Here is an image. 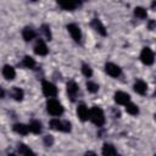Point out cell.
I'll use <instances>...</instances> for the list:
<instances>
[{"mask_svg": "<svg viewBox=\"0 0 156 156\" xmlns=\"http://www.w3.org/2000/svg\"><path fill=\"white\" fill-rule=\"evenodd\" d=\"M89 118L98 127H101V126L105 124V115H104L102 110L100 107H98V106H93L91 107V110L89 111Z\"/></svg>", "mask_w": 156, "mask_h": 156, "instance_id": "6da1fadb", "label": "cell"}, {"mask_svg": "<svg viewBox=\"0 0 156 156\" xmlns=\"http://www.w3.org/2000/svg\"><path fill=\"white\" fill-rule=\"evenodd\" d=\"M46 110L52 116H61L63 113V107H62V105L56 99H49L48 100V102H46Z\"/></svg>", "mask_w": 156, "mask_h": 156, "instance_id": "7a4b0ae2", "label": "cell"}, {"mask_svg": "<svg viewBox=\"0 0 156 156\" xmlns=\"http://www.w3.org/2000/svg\"><path fill=\"white\" fill-rule=\"evenodd\" d=\"M50 127L54 130H58V132H69L71 130V123L68 121H60L58 118H52L50 121Z\"/></svg>", "mask_w": 156, "mask_h": 156, "instance_id": "3957f363", "label": "cell"}, {"mask_svg": "<svg viewBox=\"0 0 156 156\" xmlns=\"http://www.w3.org/2000/svg\"><path fill=\"white\" fill-rule=\"evenodd\" d=\"M140 60L144 65L146 66H150L154 63V60H155V55L152 52V50L150 48H144L140 52Z\"/></svg>", "mask_w": 156, "mask_h": 156, "instance_id": "277c9868", "label": "cell"}, {"mask_svg": "<svg viewBox=\"0 0 156 156\" xmlns=\"http://www.w3.org/2000/svg\"><path fill=\"white\" fill-rule=\"evenodd\" d=\"M41 89H43L44 95L48 96V98H55V96L57 95V88H56L52 83H50V82H48V80H43V83H41Z\"/></svg>", "mask_w": 156, "mask_h": 156, "instance_id": "5b68a950", "label": "cell"}, {"mask_svg": "<svg viewBox=\"0 0 156 156\" xmlns=\"http://www.w3.org/2000/svg\"><path fill=\"white\" fill-rule=\"evenodd\" d=\"M67 30H68V33L71 34V37H72V39L74 41H77V43L80 41V39H82V32H80V29H79V27L77 24H74V23L67 24Z\"/></svg>", "mask_w": 156, "mask_h": 156, "instance_id": "8992f818", "label": "cell"}, {"mask_svg": "<svg viewBox=\"0 0 156 156\" xmlns=\"http://www.w3.org/2000/svg\"><path fill=\"white\" fill-rule=\"evenodd\" d=\"M105 71H106V73H107L108 76H111V77H113V78L119 77L121 73H122L121 68H119L117 65L112 63V62H107V63L105 65Z\"/></svg>", "mask_w": 156, "mask_h": 156, "instance_id": "52a82bcc", "label": "cell"}, {"mask_svg": "<svg viewBox=\"0 0 156 156\" xmlns=\"http://www.w3.org/2000/svg\"><path fill=\"white\" fill-rule=\"evenodd\" d=\"M78 90H79V88H78V85H77L76 82L69 80L67 83V94H68V98L71 99V101H74L76 100V96L78 94Z\"/></svg>", "mask_w": 156, "mask_h": 156, "instance_id": "ba28073f", "label": "cell"}, {"mask_svg": "<svg viewBox=\"0 0 156 156\" xmlns=\"http://www.w3.org/2000/svg\"><path fill=\"white\" fill-rule=\"evenodd\" d=\"M130 100V96L124 91H116L115 93V101L119 105H127Z\"/></svg>", "mask_w": 156, "mask_h": 156, "instance_id": "9c48e42d", "label": "cell"}, {"mask_svg": "<svg viewBox=\"0 0 156 156\" xmlns=\"http://www.w3.org/2000/svg\"><path fill=\"white\" fill-rule=\"evenodd\" d=\"M48 51H49V50H48V46H46V44H45L43 40H38L37 44L34 45V52H35L37 55H39V56L46 55Z\"/></svg>", "mask_w": 156, "mask_h": 156, "instance_id": "30bf717a", "label": "cell"}, {"mask_svg": "<svg viewBox=\"0 0 156 156\" xmlns=\"http://www.w3.org/2000/svg\"><path fill=\"white\" fill-rule=\"evenodd\" d=\"M57 4L62 10H67V11H73L80 5V2H77V1H58Z\"/></svg>", "mask_w": 156, "mask_h": 156, "instance_id": "8fae6325", "label": "cell"}, {"mask_svg": "<svg viewBox=\"0 0 156 156\" xmlns=\"http://www.w3.org/2000/svg\"><path fill=\"white\" fill-rule=\"evenodd\" d=\"M91 27L99 33V34H101L102 37H105L107 33H106V29H105V27H104V24L101 23V21L99 20V18H94L93 21H91Z\"/></svg>", "mask_w": 156, "mask_h": 156, "instance_id": "7c38bea8", "label": "cell"}, {"mask_svg": "<svg viewBox=\"0 0 156 156\" xmlns=\"http://www.w3.org/2000/svg\"><path fill=\"white\" fill-rule=\"evenodd\" d=\"M2 76H4L5 79H7V80H12V79L16 77L15 68H13L12 66H10V65L4 66V68H2Z\"/></svg>", "mask_w": 156, "mask_h": 156, "instance_id": "4fadbf2b", "label": "cell"}, {"mask_svg": "<svg viewBox=\"0 0 156 156\" xmlns=\"http://www.w3.org/2000/svg\"><path fill=\"white\" fill-rule=\"evenodd\" d=\"M77 113H78V117L80 118V121H83V122L89 118V110H88V107H87L84 104L78 105V107H77Z\"/></svg>", "mask_w": 156, "mask_h": 156, "instance_id": "5bb4252c", "label": "cell"}, {"mask_svg": "<svg viewBox=\"0 0 156 156\" xmlns=\"http://www.w3.org/2000/svg\"><path fill=\"white\" fill-rule=\"evenodd\" d=\"M22 37H23V39H24L26 41H30V40H33V39L37 37V33H35V30H34L33 28L26 27V28L22 30Z\"/></svg>", "mask_w": 156, "mask_h": 156, "instance_id": "9a60e30c", "label": "cell"}, {"mask_svg": "<svg viewBox=\"0 0 156 156\" xmlns=\"http://www.w3.org/2000/svg\"><path fill=\"white\" fill-rule=\"evenodd\" d=\"M134 90L138 93V94H140V95H144L145 93H146V90H147V85H146V83L144 82V80H141V79H138L135 83H134Z\"/></svg>", "mask_w": 156, "mask_h": 156, "instance_id": "2e32d148", "label": "cell"}, {"mask_svg": "<svg viewBox=\"0 0 156 156\" xmlns=\"http://www.w3.org/2000/svg\"><path fill=\"white\" fill-rule=\"evenodd\" d=\"M102 155L104 156H117V151L112 144H105L102 146Z\"/></svg>", "mask_w": 156, "mask_h": 156, "instance_id": "e0dca14e", "label": "cell"}, {"mask_svg": "<svg viewBox=\"0 0 156 156\" xmlns=\"http://www.w3.org/2000/svg\"><path fill=\"white\" fill-rule=\"evenodd\" d=\"M10 95H11L16 101H21V100L23 99L24 93H23L22 89L17 88V87H12V89H11V91H10Z\"/></svg>", "mask_w": 156, "mask_h": 156, "instance_id": "ac0fdd59", "label": "cell"}, {"mask_svg": "<svg viewBox=\"0 0 156 156\" xmlns=\"http://www.w3.org/2000/svg\"><path fill=\"white\" fill-rule=\"evenodd\" d=\"M13 130H15L16 133L21 134V135H26V134H28V132H29V127L26 126V124H22V123H16V124L13 126Z\"/></svg>", "mask_w": 156, "mask_h": 156, "instance_id": "d6986e66", "label": "cell"}, {"mask_svg": "<svg viewBox=\"0 0 156 156\" xmlns=\"http://www.w3.org/2000/svg\"><path fill=\"white\" fill-rule=\"evenodd\" d=\"M18 151H20V154H22L23 156H37L27 145H24V144H18Z\"/></svg>", "mask_w": 156, "mask_h": 156, "instance_id": "ffe728a7", "label": "cell"}, {"mask_svg": "<svg viewBox=\"0 0 156 156\" xmlns=\"http://www.w3.org/2000/svg\"><path fill=\"white\" fill-rule=\"evenodd\" d=\"M28 127H29V130L33 132L34 134H40L41 133V123L39 121H32Z\"/></svg>", "mask_w": 156, "mask_h": 156, "instance_id": "44dd1931", "label": "cell"}, {"mask_svg": "<svg viewBox=\"0 0 156 156\" xmlns=\"http://www.w3.org/2000/svg\"><path fill=\"white\" fill-rule=\"evenodd\" d=\"M134 15H135L138 18H140V20H144V18L147 17L146 10H145L144 7H140V6H138V7L134 9Z\"/></svg>", "mask_w": 156, "mask_h": 156, "instance_id": "7402d4cb", "label": "cell"}, {"mask_svg": "<svg viewBox=\"0 0 156 156\" xmlns=\"http://www.w3.org/2000/svg\"><path fill=\"white\" fill-rule=\"evenodd\" d=\"M126 111H127L129 115H133V116H135V115L139 113L138 106H136L135 104H132V102H128V104L126 105Z\"/></svg>", "mask_w": 156, "mask_h": 156, "instance_id": "603a6c76", "label": "cell"}, {"mask_svg": "<svg viewBox=\"0 0 156 156\" xmlns=\"http://www.w3.org/2000/svg\"><path fill=\"white\" fill-rule=\"evenodd\" d=\"M22 65H23L24 67H27V68H30V69H32V68H34V67H35V61H34V58H33V57H30V56H24Z\"/></svg>", "mask_w": 156, "mask_h": 156, "instance_id": "cb8c5ba5", "label": "cell"}, {"mask_svg": "<svg viewBox=\"0 0 156 156\" xmlns=\"http://www.w3.org/2000/svg\"><path fill=\"white\" fill-rule=\"evenodd\" d=\"M87 89L90 93H96L99 90V85L94 82H87Z\"/></svg>", "mask_w": 156, "mask_h": 156, "instance_id": "d4e9b609", "label": "cell"}, {"mask_svg": "<svg viewBox=\"0 0 156 156\" xmlns=\"http://www.w3.org/2000/svg\"><path fill=\"white\" fill-rule=\"evenodd\" d=\"M82 72H83V74H84L85 77H91V74H93V71H91L90 66L87 65V63H83V66H82Z\"/></svg>", "mask_w": 156, "mask_h": 156, "instance_id": "484cf974", "label": "cell"}, {"mask_svg": "<svg viewBox=\"0 0 156 156\" xmlns=\"http://www.w3.org/2000/svg\"><path fill=\"white\" fill-rule=\"evenodd\" d=\"M41 32L44 33V35L48 38V40H51V32H50V27L48 24H43L41 26Z\"/></svg>", "mask_w": 156, "mask_h": 156, "instance_id": "4316f807", "label": "cell"}, {"mask_svg": "<svg viewBox=\"0 0 156 156\" xmlns=\"http://www.w3.org/2000/svg\"><path fill=\"white\" fill-rule=\"evenodd\" d=\"M44 144H45L46 146H51V145L54 144V138H52L51 135H46V136H44Z\"/></svg>", "mask_w": 156, "mask_h": 156, "instance_id": "83f0119b", "label": "cell"}, {"mask_svg": "<svg viewBox=\"0 0 156 156\" xmlns=\"http://www.w3.org/2000/svg\"><path fill=\"white\" fill-rule=\"evenodd\" d=\"M4 96H5V90H4V89L0 87V99H2Z\"/></svg>", "mask_w": 156, "mask_h": 156, "instance_id": "f1b7e54d", "label": "cell"}, {"mask_svg": "<svg viewBox=\"0 0 156 156\" xmlns=\"http://www.w3.org/2000/svg\"><path fill=\"white\" fill-rule=\"evenodd\" d=\"M84 156H96V154L95 152H93V151H88V152H85V155Z\"/></svg>", "mask_w": 156, "mask_h": 156, "instance_id": "f546056e", "label": "cell"}, {"mask_svg": "<svg viewBox=\"0 0 156 156\" xmlns=\"http://www.w3.org/2000/svg\"><path fill=\"white\" fill-rule=\"evenodd\" d=\"M154 26H155V21H151V22L149 23V28L152 30V29H154Z\"/></svg>", "mask_w": 156, "mask_h": 156, "instance_id": "4dcf8cb0", "label": "cell"}, {"mask_svg": "<svg viewBox=\"0 0 156 156\" xmlns=\"http://www.w3.org/2000/svg\"><path fill=\"white\" fill-rule=\"evenodd\" d=\"M9 156H16V155H15V154H10Z\"/></svg>", "mask_w": 156, "mask_h": 156, "instance_id": "1f68e13d", "label": "cell"}]
</instances>
